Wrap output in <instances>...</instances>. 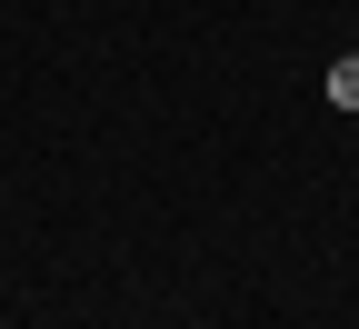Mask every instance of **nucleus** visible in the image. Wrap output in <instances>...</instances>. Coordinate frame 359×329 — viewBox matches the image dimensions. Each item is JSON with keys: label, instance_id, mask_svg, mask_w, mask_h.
<instances>
[{"label": "nucleus", "instance_id": "f257e3e1", "mask_svg": "<svg viewBox=\"0 0 359 329\" xmlns=\"http://www.w3.org/2000/svg\"><path fill=\"white\" fill-rule=\"evenodd\" d=\"M330 100H339V110H359V51H349V60L330 70Z\"/></svg>", "mask_w": 359, "mask_h": 329}]
</instances>
